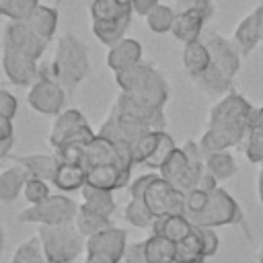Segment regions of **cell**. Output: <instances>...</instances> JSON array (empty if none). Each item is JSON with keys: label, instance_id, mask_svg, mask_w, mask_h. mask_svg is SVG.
<instances>
[{"label": "cell", "instance_id": "obj_54", "mask_svg": "<svg viewBox=\"0 0 263 263\" xmlns=\"http://www.w3.org/2000/svg\"><path fill=\"white\" fill-rule=\"evenodd\" d=\"M257 263H263V242L259 245V251H257Z\"/></svg>", "mask_w": 263, "mask_h": 263}, {"label": "cell", "instance_id": "obj_49", "mask_svg": "<svg viewBox=\"0 0 263 263\" xmlns=\"http://www.w3.org/2000/svg\"><path fill=\"white\" fill-rule=\"evenodd\" d=\"M197 187H199V189H203V191H208V193H212V191H216V189H218L220 185H218V179H216L214 175H210V173L205 171Z\"/></svg>", "mask_w": 263, "mask_h": 263}, {"label": "cell", "instance_id": "obj_3", "mask_svg": "<svg viewBox=\"0 0 263 263\" xmlns=\"http://www.w3.org/2000/svg\"><path fill=\"white\" fill-rule=\"evenodd\" d=\"M115 84H117L119 92H125L154 109H164L168 95H171L164 74L152 62H146V60H142L140 64H136L127 70L117 72Z\"/></svg>", "mask_w": 263, "mask_h": 263}, {"label": "cell", "instance_id": "obj_51", "mask_svg": "<svg viewBox=\"0 0 263 263\" xmlns=\"http://www.w3.org/2000/svg\"><path fill=\"white\" fill-rule=\"evenodd\" d=\"M257 197L263 208V164H259V171H257Z\"/></svg>", "mask_w": 263, "mask_h": 263}, {"label": "cell", "instance_id": "obj_27", "mask_svg": "<svg viewBox=\"0 0 263 263\" xmlns=\"http://www.w3.org/2000/svg\"><path fill=\"white\" fill-rule=\"evenodd\" d=\"M181 60H183V66H185V70L191 78L203 74L212 66V55H210V51H208V47L201 39L193 41V43H185Z\"/></svg>", "mask_w": 263, "mask_h": 263}, {"label": "cell", "instance_id": "obj_5", "mask_svg": "<svg viewBox=\"0 0 263 263\" xmlns=\"http://www.w3.org/2000/svg\"><path fill=\"white\" fill-rule=\"evenodd\" d=\"M37 236L47 263H74L82 251H86V238L74 224L37 226Z\"/></svg>", "mask_w": 263, "mask_h": 263}, {"label": "cell", "instance_id": "obj_16", "mask_svg": "<svg viewBox=\"0 0 263 263\" xmlns=\"http://www.w3.org/2000/svg\"><path fill=\"white\" fill-rule=\"evenodd\" d=\"M97 132L86 123L80 125L76 129H72L68 136H64L55 146H53V154L60 162H82L84 150L86 146L95 140Z\"/></svg>", "mask_w": 263, "mask_h": 263}, {"label": "cell", "instance_id": "obj_13", "mask_svg": "<svg viewBox=\"0 0 263 263\" xmlns=\"http://www.w3.org/2000/svg\"><path fill=\"white\" fill-rule=\"evenodd\" d=\"M201 41L205 43V47H208V51L212 55V64L216 68H220L226 76L234 78L238 74V70H240V60H242V55L236 49V45L230 39H226L222 33L214 31V29L205 31L201 35Z\"/></svg>", "mask_w": 263, "mask_h": 263}, {"label": "cell", "instance_id": "obj_24", "mask_svg": "<svg viewBox=\"0 0 263 263\" xmlns=\"http://www.w3.org/2000/svg\"><path fill=\"white\" fill-rule=\"evenodd\" d=\"M51 183L60 193L80 191L86 185V168L80 162H60Z\"/></svg>", "mask_w": 263, "mask_h": 263}, {"label": "cell", "instance_id": "obj_52", "mask_svg": "<svg viewBox=\"0 0 263 263\" xmlns=\"http://www.w3.org/2000/svg\"><path fill=\"white\" fill-rule=\"evenodd\" d=\"M257 10V16H259V31H261V41H263V4L255 8Z\"/></svg>", "mask_w": 263, "mask_h": 263}, {"label": "cell", "instance_id": "obj_37", "mask_svg": "<svg viewBox=\"0 0 263 263\" xmlns=\"http://www.w3.org/2000/svg\"><path fill=\"white\" fill-rule=\"evenodd\" d=\"M123 220L136 228H148V230L154 224V216L144 203V199H127L123 208Z\"/></svg>", "mask_w": 263, "mask_h": 263}, {"label": "cell", "instance_id": "obj_32", "mask_svg": "<svg viewBox=\"0 0 263 263\" xmlns=\"http://www.w3.org/2000/svg\"><path fill=\"white\" fill-rule=\"evenodd\" d=\"M82 203H86L88 208H92L95 212L107 216V218H113L115 210H117V201H115V191H107V189H101V187H92V185H84L82 189Z\"/></svg>", "mask_w": 263, "mask_h": 263}, {"label": "cell", "instance_id": "obj_2", "mask_svg": "<svg viewBox=\"0 0 263 263\" xmlns=\"http://www.w3.org/2000/svg\"><path fill=\"white\" fill-rule=\"evenodd\" d=\"M47 70L66 88V92L72 95L90 74V55L86 43L74 33H64L55 43V51Z\"/></svg>", "mask_w": 263, "mask_h": 263}, {"label": "cell", "instance_id": "obj_50", "mask_svg": "<svg viewBox=\"0 0 263 263\" xmlns=\"http://www.w3.org/2000/svg\"><path fill=\"white\" fill-rule=\"evenodd\" d=\"M82 263H115L113 259L109 257H103V255H95V253H84V261Z\"/></svg>", "mask_w": 263, "mask_h": 263}, {"label": "cell", "instance_id": "obj_28", "mask_svg": "<svg viewBox=\"0 0 263 263\" xmlns=\"http://www.w3.org/2000/svg\"><path fill=\"white\" fill-rule=\"evenodd\" d=\"M72 224L76 226V230H78L84 238H88V236H92V234H97V232H101V230H107V228L115 226V224L111 222V218H107V216L95 212V210L88 208L86 203H80V205H78V212H76V218H74Z\"/></svg>", "mask_w": 263, "mask_h": 263}, {"label": "cell", "instance_id": "obj_10", "mask_svg": "<svg viewBox=\"0 0 263 263\" xmlns=\"http://www.w3.org/2000/svg\"><path fill=\"white\" fill-rule=\"evenodd\" d=\"M203 173H205V168H197L189 162V158L181 146H177L173 150V154L164 160V164L158 171V175L168 185H173L175 189H179L183 193H189L191 189H195L199 185Z\"/></svg>", "mask_w": 263, "mask_h": 263}, {"label": "cell", "instance_id": "obj_55", "mask_svg": "<svg viewBox=\"0 0 263 263\" xmlns=\"http://www.w3.org/2000/svg\"><path fill=\"white\" fill-rule=\"evenodd\" d=\"M132 2H134V0H132Z\"/></svg>", "mask_w": 263, "mask_h": 263}, {"label": "cell", "instance_id": "obj_42", "mask_svg": "<svg viewBox=\"0 0 263 263\" xmlns=\"http://www.w3.org/2000/svg\"><path fill=\"white\" fill-rule=\"evenodd\" d=\"M173 8L175 12H187V10H195L199 12L205 21H210L216 12V6L212 0H173Z\"/></svg>", "mask_w": 263, "mask_h": 263}, {"label": "cell", "instance_id": "obj_14", "mask_svg": "<svg viewBox=\"0 0 263 263\" xmlns=\"http://www.w3.org/2000/svg\"><path fill=\"white\" fill-rule=\"evenodd\" d=\"M2 70L6 78L18 86H33L41 76V68L37 66L35 58L8 47H2Z\"/></svg>", "mask_w": 263, "mask_h": 263}, {"label": "cell", "instance_id": "obj_4", "mask_svg": "<svg viewBox=\"0 0 263 263\" xmlns=\"http://www.w3.org/2000/svg\"><path fill=\"white\" fill-rule=\"evenodd\" d=\"M132 0H92L90 2V31L107 47L121 41L134 16Z\"/></svg>", "mask_w": 263, "mask_h": 263}, {"label": "cell", "instance_id": "obj_1", "mask_svg": "<svg viewBox=\"0 0 263 263\" xmlns=\"http://www.w3.org/2000/svg\"><path fill=\"white\" fill-rule=\"evenodd\" d=\"M255 121V107L236 90L218 99L208 111V125L199 138L203 154L242 146Z\"/></svg>", "mask_w": 263, "mask_h": 263}, {"label": "cell", "instance_id": "obj_17", "mask_svg": "<svg viewBox=\"0 0 263 263\" xmlns=\"http://www.w3.org/2000/svg\"><path fill=\"white\" fill-rule=\"evenodd\" d=\"M80 164H82L86 171H88V168H95V166H103V164H119L123 171L132 173V166H127V164L121 160V156H119V152H117V144L111 142V140H107V138H103V136H99V134H97L95 140L86 146Z\"/></svg>", "mask_w": 263, "mask_h": 263}, {"label": "cell", "instance_id": "obj_20", "mask_svg": "<svg viewBox=\"0 0 263 263\" xmlns=\"http://www.w3.org/2000/svg\"><path fill=\"white\" fill-rule=\"evenodd\" d=\"M232 43L236 45V49L240 51L242 58H247L257 43H261V31H259V16L257 10L249 12L247 16L240 18V23L236 25L234 33H232Z\"/></svg>", "mask_w": 263, "mask_h": 263}, {"label": "cell", "instance_id": "obj_46", "mask_svg": "<svg viewBox=\"0 0 263 263\" xmlns=\"http://www.w3.org/2000/svg\"><path fill=\"white\" fill-rule=\"evenodd\" d=\"M123 263H148L146 259V251H144V240H136L129 242L123 255Z\"/></svg>", "mask_w": 263, "mask_h": 263}, {"label": "cell", "instance_id": "obj_11", "mask_svg": "<svg viewBox=\"0 0 263 263\" xmlns=\"http://www.w3.org/2000/svg\"><path fill=\"white\" fill-rule=\"evenodd\" d=\"M185 197L187 193L175 189L173 185H168L160 175L150 183L146 195H144V203L148 205V210L152 212L154 218L160 216H183L187 212L185 205Z\"/></svg>", "mask_w": 263, "mask_h": 263}, {"label": "cell", "instance_id": "obj_18", "mask_svg": "<svg viewBox=\"0 0 263 263\" xmlns=\"http://www.w3.org/2000/svg\"><path fill=\"white\" fill-rule=\"evenodd\" d=\"M142 43L138 39H132V37H123L121 41H117L115 45L109 47L107 51V68L117 74L121 70H127L136 64H140L144 58H142Z\"/></svg>", "mask_w": 263, "mask_h": 263}, {"label": "cell", "instance_id": "obj_40", "mask_svg": "<svg viewBox=\"0 0 263 263\" xmlns=\"http://www.w3.org/2000/svg\"><path fill=\"white\" fill-rule=\"evenodd\" d=\"M177 148V144H175V140H173V136L164 129V132H160V138H158V142H156V148H154V152L150 154V158L144 162V166L146 168H150V171H160V166L164 164V160L173 154V150Z\"/></svg>", "mask_w": 263, "mask_h": 263}, {"label": "cell", "instance_id": "obj_39", "mask_svg": "<svg viewBox=\"0 0 263 263\" xmlns=\"http://www.w3.org/2000/svg\"><path fill=\"white\" fill-rule=\"evenodd\" d=\"M242 152L247 156L249 162L253 164H263V125L253 123V127L249 129L245 142H242Z\"/></svg>", "mask_w": 263, "mask_h": 263}, {"label": "cell", "instance_id": "obj_15", "mask_svg": "<svg viewBox=\"0 0 263 263\" xmlns=\"http://www.w3.org/2000/svg\"><path fill=\"white\" fill-rule=\"evenodd\" d=\"M127 232L119 226H111L107 230H101L92 236L86 238V251L84 253H95L113 259L115 263L123 261L125 249H127Z\"/></svg>", "mask_w": 263, "mask_h": 263}, {"label": "cell", "instance_id": "obj_53", "mask_svg": "<svg viewBox=\"0 0 263 263\" xmlns=\"http://www.w3.org/2000/svg\"><path fill=\"white\" fill-rule=\"evenodd\" d=\"M253 123H259V125H263V107L255 109V121H253Z\"/></svg>", "mask_w": 263, "mask_h": 263}, {"label": "cell", "instance_id": "obj_31", "mask_svg": "<svg viewBox=\"0 0 263 263\" xmlns=\"http://www.w3.org/2000/svg\"><path fill=\"white\" fill-rule=\"evenodd\" d=\"M144 251L148 263H175L177 257V242L162 234L150 232V236L144 240Z\"/></svg>", "mask_w": 263, "mask_h": 263}, {"label": "cell", "instance_id": "obj_36", "mask_svg": "<svg viewBox=\"0 0 263 263\" xmlns=\"http://www.w3.org/2000/svg\"><path fill=\"white\" fill-rule=\"evenodd\" d=\"M175 18H177L175 8L160 2L144 21H146V27H148L152 33H158V35H160V33H171V31H173Z\"/></svg>", "mask_w": 263, "mask_h": 263}, {"label": "cell", "instance_id": "obj_23", "mask_svg": "<svg viewBox=\"0 0 263 263\" xmlns=\"http://www.w3.org/2000/svg\"><path fill=\"white\" fill-rule=\"evenodd\" d=\"M14 164H21L29 171L31 177H37V179H43V181H53L55 173H58V166H60V160L55 158V154H23V156H16L14 158Z\"/></svg>", "mask_w": 263, "mask_h": 263}, {"label": "cell", "instance_id": "obj_43", "mask_svg": "<svg viewBox=\"0 0 263 263\" xmlns=\"http://www.w3.org/2000/svg\"><path fill=\"white\" fill-rule=\"evenodd\" d=\"M210 195H212V193H208V191H203V189H199V187L191 189V191L187 193V197H185V205H187L185 216H187V218H193V216L201 214V212L208 208V203H210Z\"/></svg>", "mask_w": 263, "mask_h": 263}, {"label": "cell", "instance_id": "obj_19", "mask_svg": "<svg viewBox=\"0 0 263 263\" xmlns=\"http://www.w3.org/2000/svg\"><path fill=\"white\" fill-rule=\"evenodd\" d=\"M129 181H132V173L123 171L119 164H103L86 171V183L107 191L123 189L129 185Z\"/></svg>", "mask_w": 263, "mask_h": 263}, {"label": "cell", "instance_id": "obj_48", "mask_svg": "<svg viewBox=\"0 0 263 263\" xmlns=\"http://www.w3.org/2000/svg\"><path fill=\"white\" fill-rule=\"evenodd\" d=\"M160 4V0H134V12L138 16H148L156 6Z\"/></svg>", "mask_w": 263, "mask_h": 263}, {"label": "cell", "instance_id": "obj_30", "mask_svg": "<svg viewBox=\"0 0 263 263\" xmlns=\"http://www.w3.org/2000/svg\"><path fill=\"white\" fill-rule=\"evenodd\" d=\"M86 123H88V121H86V117H84L82 111H78V109H64L60 115L53 117L51 129H49V134H47L49 146L53 148L64 136H68L72 129H76V127H80V125H86Z\"/></svg>", "mask_w": 263, "mask_h": 263}, {"label": "cell", "instance_id": "obj_33", "mask_svg": "<svg viewBox=\"0 0 263 263\" xmlns=\"http://www.w3.org/2000/svg\"><path fill=\"white\" fill-rule=\"evenodd\" d=\"M27 23L43 41L49 43L53 39V35H55V29H58V10L53 6L39 4V8L31 14V18Z\"/></svg>", "mask_w": 263, "mask_h": 263}, {"label": "cell", "instance_id": "obj_38", "mask_svg": "<svg viewBox=\"0 0 263 263\" xmlns=\"http://www.w3.org/2000/svg\"><path fill=\"white\" fill-rule=\"evenodd\" d=\"M39 4V0H0V12L8 21H29Z\"/></svg>", "mask_w": 263, "mask_h": 263}, {"label": "cell", "instance_id": "obj_29", "mask_svg": "<svg viewBox=\"0 0 263 263\" xmlns=\"http://www.w3.org/2000/svg\"><path fill=\"white\" fill-rule=\"evenodd\" d=\"M154 234H162L166 238H171L173 242L183 240L191 230H193V222L183 214V216H160L154 218V224L150 228Z\"/></svg>", "mask_w": 263, "mask_h": 263}, {"label": "cell", "instance_id": "obj_12", "mask_svg": "<svg viewBox=\"0 0 263 263\" xmlns=\"http://www.w3.org/2000/svg\"><path fill=\"white\" fill-rule=\"evenodd\" d=\"M47 41H43L31 27L27 21H6L4 25V33H2V47L21 51L25 55H31L35 60H39L43 55V51L47 49Z\"/></svg>", "mask_w": 263, "mask_h": 263}, {"label": "cell", "instance_id": "obj_47", "mask_svg": "<svg viewBox=\"0 0 263 263\" xmlns=\"http://www.w3.org/2000/svg\"><path fill=\"white\" fill-rule=\"evenodd\" d=\"M201 236H203V245H205V255L214 257L220 251V236L216 232V228H199Z\"/></svg>", "mask_w": 263, "mask_h": 263}, {"label": "cell", "instance_id": "obj_8", "mask_svg": "<svg viewBox=\"0 0 263 263\" xmlns=\"http://www.w3.org/2000/svg\"><path fill=\"white\" fill-rule=\"evenodd\" d=\"M66 88L49 74L47 68H41V76L37 78V82L33 86H29L27 90V105L41 113V115H60L66 107Z\"/></svg>", "mask_w": 263, "mask_h": 263}, {"label": "cell", "instance_id": "obj_44", "mask_svg": "<svg viewBox=\"0 0 263 263\" xmlns=\"http://www.w3.org/2000/svg\"><path fill=\"white\" fill-rule=\"evenodd\" d=\"M156 177H158V173H156V171H150V173H146V175H138L136 179H132L129 185L125 187L129 199H144V195H146L150 183H152Z\"/></svg>", "mask_w": 263, "mask_h": 263}, {"label": "cell", "instance_id": "obj_9", "mask_svg": "<svg viewBox=\"0 0 263 263\" xmlns=\"http://www.w3.org/2000/svg\"><path fill=\"white\" fill-rule=\"evenodd\" d=\"M109 113L115 115V117L134 121L138 125H144L148 129H166L164 109H154L150 105H144V103H140L138 99H134L125 92H119L115 97Z\"/></svg>", "mask_w": 263, "mask_h": 263}, {"label": "cell", "instance_id": "obj_22", "mask_svg": "<svg viewBox=\"0 0 263 263\" xmlns=\"http://www.w3.org/2000/svg\"><path fill=\"white\" fill-rule=\"evenodd\" d=\"M203 25H205V18L199 12L187 10V12H179L177 14L171 33H173V37L177 41H181L185 45V43H193V41H199L201 39V35L205 33L203 31Z\"/></svg>", "mask_w": 263, "mask_h": 263}, {"label": "cell", "instance_id": "obj_45", "mask_svg": "<svg viewBox=\"0 0 263 263\" xmlns=\"http://www.w3.org/2000/svg\"><path fill=\"white\" fill-rule=\"evenodd\" d=\"M16 109H18L16 97H14L10 90L2 88V90H0V117H4V119H14Z\"/></svg>", "mask_w": 263, "mask_h": 263}, {"label": "cell", "instance_id": "obj_26", "mask_svg": "<svg viewBox=\"0 0 263 263\" xmlns=\"http://www.w3.org/2000/svg\"><path fill=\"white\" fill-rule=\"evenodd\" d=\"M208 259L205 255V245L199 226H193V230L177 242V257L175 263H203Z\"/></svg>", "mask_w": 263, "mask_h": 263}, {"label": "cell", "instance_id": "obj_25", "mask_svg": "<svg viewBox=\"0 0 263 263\" xmlns=\"http://www.w3.org/2000/svg\"><path fill=\"white\" fill-rule=\"evenodd\" d=\"M29 179H31L29 171L25 166H21V164H12V166L4 168L0 173V199L4 203L14 201L23 193V189H25Z\"/></svg>", "mask_w": 263, "mask_h": 263}, {"label": "cell", "instance_id": "obj_35", "mask_svg": "<svg viewBox=\"0 0 263 263\" xmlns=\"http://www.w3.org/2000/svg\"><path fill=\"white\" fill-rule=\"evenodd\" d=\"M10 263H47L39 236L37 234L29 236L21 245H16V249L10 257Z\"/></svg>", "mask_w": 263, "mask_h": 263}, {"label": "cell", "instance_id": "obj_7", "mask_svg": "<svg viewBox=\"0 0 263 263\" xmlns=\"http://www.w3.org/2000/svg\"><path fill=\"white\" fill-rule=\"evenodd\" d=\"M193 222V226L199 228H220V226H245V214L240 210V205L236 203V199L222 187H218L216 191H212L210 195V203L208 208L189 218Z\"/></svg>", "mask_w": 263, "mask_h": 263}, {"label": "cell", "instance_id": "obj_21", "mask_svg": "<svg viewBox=\"0 0 263 263\" xmlns=\"http://www.w3.org/2000/svg\"><path fill=\"white\" fill-rule=\"evenodd\" d=\"M191 80H193L195 88H199L201 92H205V95L212 97V99H222L224 95L232 92V78L226 76V74H224L220 68H216L214 64H212L203 74H199V76H195V78H191Z\"/></svg>", "mask_w": 263, "mask_h": 263}, {"label": "cell", "instance_id": "obj_41", "mask_svg": "<svg viewBox=\"0 0 263 263\" xmlns=\"http://www.w3.org/2000/svg\"><path fill=\"white\" fill-rule=\"evenodd\" d=\"M49 183L43 181V179H37V177H31L23 189V197L27 199L29 205H35V203H41L49 197Z\"/></svg>", "mask_w": 263, "mask_h": 263}, {"label": "cell", "instance_id": "obj_34", "mask_svg": "<svg viewBox=\"0 0 263 263\" xmlns=\"http://www.w3.org/2000/svg\"><path fill=\"white\" fill-rule=\"evenodd\" d=\"M205 171L210 175H214L218 181H224V179H230L236 175L238 164H236L234 156L230 154V150H220V152L205 154Z\"/></svg>", "mask_w": 263, "mask_h": 263}, {"label": "cell", "instance_id": "obj_6", "mask_svg": "<svg viewBox=\"0 0 263 263\" xmlns=\"http://www.w3.org/2000/svg\"><path fill=\"white\" fill-rule=\"evenodd\" d=\"M78 205L66 193H51L45 201L27 205L16 214L21 224H37V226H62L72 224L78 212Z\"/></svg>", "mask_w": 263, "mask_h": 263}]
</instances>
